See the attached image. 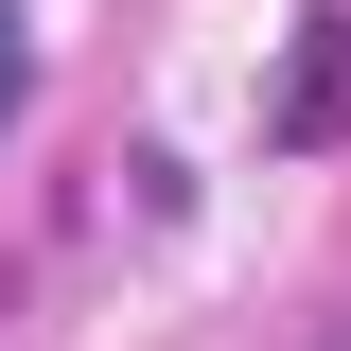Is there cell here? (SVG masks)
I'll return each mask as SVG.
<instances>
[{
    "label": "cell",
    "mask_w": 351,
    "mask_h": 351,
    "mask_svg": "<svg viewBox=\"0 0 351 351\" xmlns=\"http://www.w3.org/2000/svg\"><path fill=\"white\" fill-rule=\"evenodd\" d=\"M18 106H36V18L0 0V141H18Z\"/></svg>",
    "instance_id": "6da1fadb"
}]
</instances>
